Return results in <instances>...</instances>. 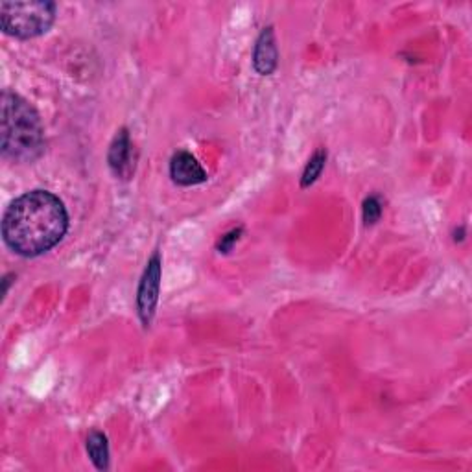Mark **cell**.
Wrapping results in <instances>:
<instances>
[{
	"instance_id": "obj_1",
	"label": "cell",
	"mask_w": 472,
	"mask_h": 472,
	"mask_svg": "<svg viewBox=\"0 0 472 472\" xmlns=\"http://www.w3.org/2000/svg\"><path fill=\"white\" fill-rule=\"evenodd\" d=\"M69 215L63 201L46 191H30L6 208L3 236L20 256H39L56 248L67 234Z\"/></svg>"
},
{
	"instance_id": "obj_2",
	"label": "cell",
	"mask_w": 472,
	"mask_h": 472,
	"mask_svg": "<svg viewBox=\"0 0 472 472\" xmlns=\"http://www.w3.org/2000/svg\"><path fill=\"white\" fill-rule=\"evenodd\" d=\"M0 146L3 155L13 163H34L45 151V127L39 113L28 100L8 89L3 93Z\"/></svg>"
},
{
	"instance_id": "obj_3",
	"label": "cell",
	"mask_w": 472,
	"mask_h": 472,
	"mask_svg": "<svg viewBox=\"0 0 472 472\" xmlns=\"http://www.w3.org/2000/svg\"><path fill=\"white\" fill-rule=\"evenodd\" d=\"M58 6L46 0L0 4V26L4 34L17 39H34L46 34L56 20Z\"/></svg>"
},
{
	"instance_id": "obj_4",
	"label": "cell",
	"mask_w": 472,
	"mask_h": 472,
	"mask_svg": "<svg viewBox=\"0 0 472 472\" xmlns=\"http://www.w3.org/2000/svg\"><path fill=\"white\" fill-rule=\"evenodd\" d=\"M161 272H163L161 255L153 253L151 258L148 260L146 270L139 284V292H137V310H139V318L144 327L151 325L157 303H159Z\"/></svg>"
},
{
	"instance_id": "obj_5",
	"label": "cell",
	"mask_w": 472,
	"mask_h": 472,
	"mask_svg": "<svg viewBox=\"0 0 472 472\" xmlns=\"http://www.w3.org/2000/svg\"><path fill=\"white\" fill-rule=\"evenodd\" d=\"M108 163L111 172L118 177L127 181L135 172V150L129 139V131L122 127L118 134L115 135L110 153H108Z\"/></svg>"
},
{
	"instance_id": "obj_6",
	"label": "cell",
	"mask_w": 472,
	"mask_h": 472,
	"mask_svg": "<svg viewBox=\"0 0 472 472\" xmlns=\"http://www.w3.org/2000/svg\"><path fill=\"white\" fill-rule=\"evenodd\" d=\"M170 177L175 185L194 187L201 185L208 177L196 157L189 151H177L170 161Z\"/></svg>"
},
{
	"instance_id": "obj_7",
	"label": "cell",
	"mask_w": 472,
	"mask_h": 472,
	"mask_svg": "<svg viewBox=\"0 0 472 472\" xmlns=\"http://www.w3.org/2000/svg\"><path fill=\"white\" fill-rule=\"evenodd\" d=\"M277 65H279V48L275 41V32L273 26H266V28L260 32L255 45L253 67L260 76H270L275 72Z\"/></svg>"
},
{
	"instance_id": "obj_8",
	"label": "cell",
	"mask_w": 472,
	"mask_h": 472,
	"mask_svg": "<svg viewBox=\"0 0 472 472\" xmlns=\"http://www.w3.org/2000/svg\"><path fill=\"white\" fill-rule=\"evenodd\" d=\"M87 454L98 470H106L110 467L108 437L98 430H93L87 437Z\"/></svg>"
},
{
	"instance_id": "obj_9",
	"label": "cell",
	"mask_w": 472,
	"mask_h": 472,
	"mask_svg": "<svg viewBox=\"0 0 472 472\" xmlns=\"http://www.w3.org/2000/svg\"><path fill=\"white\" fill-rule=\"evenodd\" d=\"M325 163H327V151L325 150H318L310 157V161L306 163L303 177H301V189H308L310 185H313V183L318 181V177L321 175V172L325 168Z\"/></svg>"
},
{
	"instance_id": "obj_10",
	"label": "cell",
	"mask_w": 472,
	"mask_h": 472,
	"mask_svg": "<svg viewBox=\"0 0 472 472\" xmlns=\"http://www.w3.org/2000/svg\"><path fill=\"white\" fill-rule=\"evenodd\" d=\"M382 201L378 196H370L365 201H363V208H362V213H363V222L365 225H375L380 216H382Z\"/></svg>"
},
{
	"instance_id": "obj_11",
	"label": "cell",
	"mask_w": 472,
	"mask_h": 472,
	"mask_svg": "<svg viewBox=\"0 0 472 472\" xmlns=\"http://www.w3.org/2000/svg\"><path fill=\"white\" fill-rule=\"evenodd\" d=\"M242 231H244V229L239 227V229H232V231H229L227 234H224V236H222V240H220L218 246H216V249H218L220 253H229V251L234 248V244L240 240Z\"/></svg>"
}]
</instances>
